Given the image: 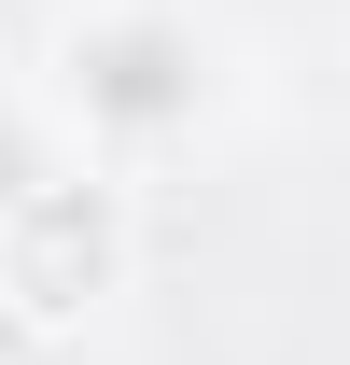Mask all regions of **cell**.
Returning a JSON list of instances; mask_svg holds the SVG:
<instances>
[{
	"instance_id": "obj_1",
	"label": "cell",
	"mask_w": 350,
	"mask_h": 365,
	"mask_svg": "<svg viewBox=\"0 0 350 365\" xmlns=\"http://www.w3.org/2000/svg\"><path fill=\"white\" fill-rule=\"evenodd\" d=\"M56 98L85 113L98 140H182L211 113V43L182 29L169 0H112L56 43Z\"/></svg>"
},
{
	"instance_id": "obj_2",
	"label": "cell",
	"mask_w": 350,
	"mask_h": 365,
	"mask_svg": "<svg viewBox=\"0 0 350 365\" xmlns=\"http://www.w3.org/2000/svg\"><path fill=\"white\" fill-rule=\"evenodd\" d=\"M112 267H127V225H112L98 182H43L0 239V295H28V309H85Z\"/></svg>"
},
{
	"instance_id": "obj_3",
	"label": "cell",
	"mask_w": 350,
	"mask_h": 365,
	"mask_svg": "<svg viewBox=\"0 0 350 365\" xmlns=\"http://www.w3.org/2000/svg\"><path fill=\"white\" fill-rule=\"evenodd\" d=\"M43 182H56V155H43V127H28V113L0 98V239H14V211H28Z\"/></svg>"
}]
</instances>
